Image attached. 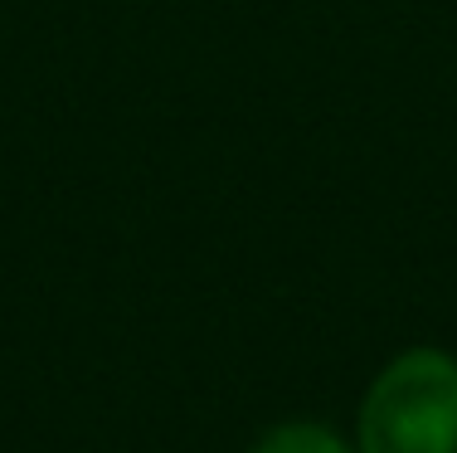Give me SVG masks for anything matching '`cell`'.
<instances>
[{
    "label": "cell",
    "instance_id": "1",
    "mask_svg": "<svg viewBox=\"0 0 457 453\" xmlns=\"http://www.w3.org/2000/svg\"><path fill=\"white\" fill-rule=\"evenodd\" d=\"M361 453H457V356L413 347L370 381Z\"/></svg>",
    "mask_w": 457,
    "mask_h": 453
},
{
    "label": "cell",
    "instance_id": "2",
    "mask_svg": "<svg viewBox=\"0 0 457 453\" xmlns=\"http://www.w3.org/2000/svg\"><path fill=\"white\" fill-rule=\"evenodd\" d=\"M253 453H361V449H351L336 429L302 424V419H297V424H278L273 434H263Z\"/></svg>",
    "mask_w": 457,
    "mask_h": 453
}]
</instances>
